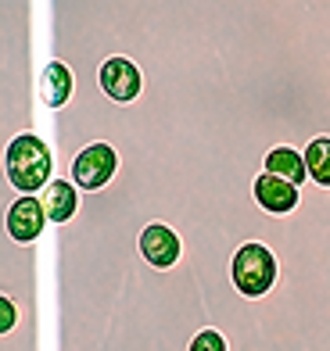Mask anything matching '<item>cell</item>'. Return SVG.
<instances>
[{"instance_id": "cell-8", "label": "cell", "mask_w": 330, "mask_h": 351, "mask_svg": "<svg viewBox=\"0 0 330 351\" xmlns=\"http://www.w3.org/2000/svg\"><path fill=\"white\" fill-rule=\"evenodd\" d=\"M40 201L47 208V219H51V226H65L80 215V204H83V190L75 186L69 176H54L51 183L40 190Z\"/></svg>"}, {"instance_id": "cell-9", "label": "cell", "mask_w": 330, "mask_h": 351, "mask_svg": "<svg viewBox=\"0 0 330 351\" xmlns=\"http://www.w3.org/2000/svg\"><path fill=\"white\" fill-rule=\"evenodd\" d=\"M262 172H273V176H284V180H291L294 186H305L312 183L309 180V165H305V154L298 147H273L262 154Z\"/></svg>"}, {"instance_id": "cell-3", "label": "cell", "mask_w": 330, "mask_h": 351, "mask_svg": "<svg viewBox=\"0 0 330 351\" xmlns=\"http://www.w3.org/2000/svg\"><path fill=\"white\" fill-rule=\"evenodd\" d=\"M122 169V158L112 143H101L93 140L86 147L72 158V169H69V180L83 190V194H97V190L112 186L115 176Z\"/></svg>"}, {"instance_id": "cell-4", "label": "cell", "mask_w": 330, "mask_h": 351, "mask_svg": "<svg viewBox=\"0 0 330 351\" xmlns=\"http://www.w3.org/2000/svg\"><path fill=\"white\" fill-rule=\"evenodd\" d=\"M75 79H83V75H75ZM86 79H97L104 97L112 104H122V108L137 104L140 93H144V72H140V65L133 58H122V54L104 58L97 65V72H90Z\"/></svg>"}, {"instance_id": "cell-5", "label": "cell", "mask_w": 330, "mask_h": 351, "mask_svg": "<svg viewBox=\"0 0 330 351\" xmlns=\"http://www.w3.org/2000/svg\"><path fill=\"white\" fill-rule=\"evenodd\" d=\"M47 208L36 194H14V201L8 204V241L22 244V247H33L47 237Z\"/></svg>"}, {"instance_id": "cell-7", "label": "cell", "mask_w": 330, "mask_h": 351, "mask_svg": "<svg viewBox=\"0 0 330 351\" xmlns=\"http://www.w3.org/2000/svg\"><path fill=\"white\" fill-rule=\"evenodd\" d=\"M36 93H40V104L43 111H61L69 108L72 97H75V72L65 65V61H43L40 69V79H36Z\"/></svg>"}, {"instance_id": "cell-11", "label": "cell", "mask_w": 330, "mask_h": 351, "mask_svg": "<svg viewBox=\"0 0 330 351\" xmlns=\"http://www.w3.org/2000/svg\"><path fill=\"white\" fill-rule=\"evenodd\" d=\"M14 330H19V301H14L11 294H4L0 298V333L11 337Z\"/></svg>"}, {"instance_id": "cell-10", "label": "cell", "mask_w": 330, "mask_h": 351, "mask_svg": "<svg viewBox=\"0 0 330 351\" xmlns=\"http://www.w3.org/2000/svg\"><path fill=\"white\" fill-rule=\"evenodd\" d=\"M305 165H309V180L316 183V186H327L330 190V136H316V140H309L305 147Z\"/></svg>"}, {"instance_id": "cell-6", "label": "cell", "mask_w": 330, "mask_h": 351, "mask_svg": "<svg viewBox=\"0 0 330 351\" xmlns=\"http://www.w3.org/2000/svg\"><path fill=\"white\" fill-rule=\"evenodd\" d=\"M251 197H255V204L270 215H291V212H298V204H302V186H294L284 176L259 172L255 183H251Z\"/></svg>"}, {"instance_id": "cell-2", "label": "cell", "mask_w": 330, "mask_h": 351, "mask_svg": "<svg viewBox=\"0 0 330 351\" xmlns=\"http://www.w3.org/2000/svg\"><path fill=\"white\" fill-rule=\"evenodd\" d=\"M230 283L233 291L248 301H259V298H270L273 287L280 283V262L270 244L262 241H244L237 251L230 254Z\"/></svg>"}, {"instance_id": "cell-1", "label": "cell", "mask_w": 330, "mask_h": 351, "mask_svg": "<svg viewBox=\"0 0 330 351\" xmlns=\"http://www.w3.org/2000/svg\"><path fill=\"white\" fill-rule=\"evenodd\" d=\"M4 172L14 194H40L58 176L54 147L36 130H19L4 147Z\"/></svg>"}]
</instances>
